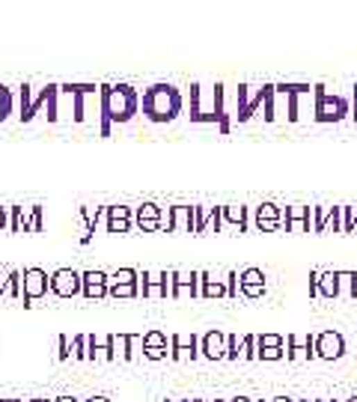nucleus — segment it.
Listing matches in <instances>:
<instances>
[{
    "instance_id": "42",
    "label": "nucleus",
    "mask_w": 357,
    "mask_h": 402,
    "mask_svg": "<svg viewBox=\"0 0 357 402\" xmlns=\"http://www.w3.org/2000/svg\"><path fill=\"white\" fill-rule=\"evenodd\" d=\"M54 402H81V399H75V396H57Z\"/></svg>"
},
{
    "instance_id": "50",
    "label": "nucleus",
    "mask_w": 357,
    "mask_h": 402,
    "mask_svg": "<svg viewBox=\"0 0 357 402\" xmlns=\"http://www.w3.org/2000/svg\"><path fill=\"white\" fill-rule=\"evenodd\" d=\"M349 402H357V396H351V399H349Z\"/></svg>"
},
{
    "instance_id": "47",
    "label": "nucleus",
    "mask_w": 357,
    "mask_h": 402,
    "mask_svg": "<svg viewBox=\"0 0 357 402\" xmlns=\"http://www.w3.org/2000/svg\"><path fill=\"white\" fill-rule=\"evenodd\" d=\"M0 402H24V399H0Z\"/></svg>"
},
{
    "instance_id": "48",
    "label": "nucleus",
    "mask_w": 357,
    "mask_h": 402,
    "mask_svg": "<svg viewBox=\"0 0 357 402\" xmlns=\"http://www.w3.org/2000/svg\"><path fill=\"white\" fill-rule=\"evenodd\" d=\"M301 402H319V399H301Z\"/></svg>"
},
{
    "instance_id": "2",
    "label": "nucleus",
    "mask_w": 357,
    "mask_h": 402,
    "mask_svg": "<svg viewBox=\"0 0 357 402\" xmlns=\"http://www.w3.org/2000/svg\"><path fill=\"white\" fill-rule=\"evenodd\" d=\"M182 111V93L170 83H155L143 93V113L152 122H170Z\"/></svg>"
},
{
    "instance_id": "10",
    "label": "nucleus",
    "mask_w": 357,
    "mask_h": 402,
    "mask_svg": "<svg viewBox=\"0 0 357 402\" xmlns=\"http://www.w3.org/2000/svg\"><path fill=\"white\" fill-rule=\"evenodd\" d=\"M197 355H199V337L197 334H191V337L176 334L170 340V357L173 361H194Z\"/></svg>"
},
{
    "instance_id": "29",
    "label": "nucleus",
    "mask_w": 357,
    "mask_h": 402,
    "mask_svg": "<svg viewBox=\"0 0 357 402\" xmlns=\"http://www.w3.org/2000/svg\"><path fill=\"white\" fill-rule=\"evenodd\" d=\"M6 295L9 298H24V274L21 271H9V287H6Z\"/></svg>"
},
{
    "instance_id": "3",
    "label": "nucleus",
    "mask_w": 357,
    "mask_h": 402,
    "mask_svg": "<svg viewBox=\"0 0 357 402\" xmlns=\"http://www.w3.org/2000/svg\"><path fill=\"white\" fill-rule=\"evenodd\" d=\"M57 90H60L57 83H48V87H42V90L36 93V96H33V90H30L27 83H24V87L18 90V104H21L18 116H21V122H30L39 111H45V104L51 102V96H54Z\"/></svg>"
},
{
    "instance_id": "16",
    "label": "nucleus",
    "mask_w": 357,
    "mask_h": 402,
    "mask_svg": "<svg viewBox=\"0 0 357 402\" xmlns=\"http://www.w3.org/2000/svg\"><path fill=\"white\" fill-rule=\"evenodd\" d=\"M286 346H289V357L292 361H310V357H316V337H295L292 334L289 340H286Z\"/></svg>"
},
{
    "instance_id": "7",
    "label": "nucleus",
    "mask_w": 357,
    "mask_h": 402,
    "mask_svg": "<svg viewBox=\"0 0 357 402\" xmlns=\"http://www.w3.org/2000/svg\"><path fill=\"white\" fill-rule=\"evenodd\" d=\"M48 289H51L48 271H42V268L24 271V307H33V301H39L42 295H48Z\"/></svg>"
},
{
    "instance_id": "37",
    "label": "nucleus",
    "mask_w": 357,
    "mask_h": 402,
    "mask_svg": "<svg viewBox=\"0 0 357 402\" xmlns=\"http://www.w3.org/2000/svg\"><path fill=\"white\" fill-rule=\"evenodd\" d=\"M30 211H33V218H30L27 224H24V232H30V230H42V209H39V206H33Z\"/></svg>"
},
{
    "instance_id": "31",
    "label": "nucleus",
    "mask_w": 357,
    "mask_h": 402,
    "mask_svg": "<svg viewBox=\"0 0 357 402\" xmlns=\"http://www.w3.org/2000/svg\"><path fill=\"white\" fill-rule=\"evenodd\" d=\"M9 113H13V93L0 83V122H3Z\"/></svg>"
},
{
    "instance_id": "34",
    "label": "nucleus",
    "mask_w": 357,
    "mask_h": 402,
    "mask_svg": "<svg viewBox=\"0 0 357 402\" xmlns=\"http://www.w3.org/2000/svg\"><path fill=\"white\" fill-rule=\"evenodd\" d=\"M241 289V283H238V271H229L226 274V298H235V292Z\"/></svg>"
},
{
    "instance_id": "28",
    "label": "nucleus",
    "mask_w": 357,
    "mask_h": 402,
    "mask_svg": "<svg viewBox=\"0 0 357 402\" xmlns=\"http://www.w3.org/2000/svg\"><path fill=\"white\" fill-rule=\"evenodd\" d=\"M238 361H259V346H256V337H254V334L241 340V346H238Z\"/></svg>"
},
{
    "instance_id": "13",
    "label": "nucleus",
    "mask_w": 357,
    "mask_h": 402,
    "mask_svg": "<svg viewBox=\"0 0 357 402\" xmlns=\"http://www.w3.org/2000/svg\"><path fill=\"white\" fill-rule=\"evenodd\" d=\"M238 283L247 298H259L265 292V274H262V268H244L238 274Z\"/></svg>"
},
{
    "instance_id": "11",
    "label": "nucleus",
    "mask_w": 357,
    "mask_h": 402,
    "mask_svg": "<svg viewBox=\"0 0 357 402\" xmlns=\"http://www.w3.org/2000/svg\"><path fill=\"white\" fill-rule=\"evenodd\" d=\"M199 352H203L208 361H224L226 357V334L208 331L206 337H199Z\"/></svg>"
},
{
    "instance_id": "33",
    "label": "nucleus",
    "mask_w": 357,
    "mask_h": 402,
    "mask_svg": "<svg viewBox=\"0 0 357 402\" xmlns=\"http://www.w3.org/2000/svg\"><path fill=\"white\" fill-rule=\"evenodd\" d=\"M256 346H259V348H283V337H277V334H262V337H256Z\"/></svg>"
},
{
    "instance_id": "27",
    "label": "nucleus",
    "mask_w": 357,
    "mask_h": 402,
    "mask_svg": "<svg viewBox=\"0 0 357 402\" xmlns=\"http://www.w3.org/2000/svg\"><path fill=\"white\" fill-rule=\"evenodd\" d=\"M319 298H337V271H319Z\"/></svg>"
},
{
    "instance_id": "22",
    "label": "nucleus",
    "mask_w": 357,
    "mask_h": 402,
    "mask_svg": "<svg viewBox=\"0 0 357 402\" xmlns=\"http://www.w3.org/2000/svg\"><path fill=\"white\" fill-rule=\"evenodd\" d=\"M224 227H233L235 232H244L247 230V211L244 206H224Z\"/></svg>"
},
{
    "instance_id": "5",
    "label": "nucleus",
    "mask_w": 357,
    "mask_h": 402,
    "mask_svg": "<svg viewBox=\"0 0 357 402\" xmlns=\"http://www.w3.org/2000/svg\"><path fill=\"white\" fill-rule=\"evenodd\" d=\"M138 278H140L138 268H119L108 274V295H113V298H134V295H140Z\"/></svg>"
},
{
    "instance_id": "1",
    "label": "nucleus",
    "mask_w": 357,
    "mask_h": 402,
    "mask_svg": "<svg viewBox=\"0 0 357 402\" xmlns=\"http://www.w3.org/2000/svg\"><path fill=\"white\" fill-rule=\"evenodd\" d=\"M140 96L128 83H101V137L110 134L113 122H128L138 113Z\"/></svg>"
},
{
    "instance_id": "4",
    "label": "nucleus",
    "mask_w": 357,
    "mask_h": 402,
    "mask_svg": "<svg viewBox=\"0 0 357 402\" xmlns=\"http://www.w3.org/2000/svg\"><path fill=\"white\" fill-rule=\"evenodd\" d=\"M173 271H143L138 278V287H140V295L143 298H173Z\"/></svg>"
},
{
    "instance_id": "30",
    "label": "nucleus",
    "mask_w": 357,
    "mask_h": 402,
    "mask_svg": "<svg viewBox=\"0 0 357 402\" xmlns=\"http://www.w3.org/2000/svg\"><path fill=\"white\" fill-rule=\"evenodd\" d=\"M262 104H265V120H274L277 108H274V87H262Z\"/></svg>"
},
{
    "instance_id": "18",
    "label": "nucleus",
    "mask_w": 357,
    "mask_h": 402,
    "mask_svg": "<svg viewBox=\"0 0 357 402\" xmlns=\"http://www.w3.org/2000/svg\"><path fill=\"white\" fill-rule=\"evenodd\" d=\"M134 224L140 230H161V209L155 203H143L134 209Z\"/></svg>"
},
{
    "instance_id": "44",
    "label": "nucleus",
    "mask_w": 357,
    "mask_h": 402,
    "mask_svg": "<svg viewBox=\"0 0 357 402\" xmlns=\"http://www.w3.org/2000/svg\"><path fill=\"white\" fill-rule=\"evenodd\" d=\"M229 402H254V399H247V396H235V399H229Z\"/></svg>"
},
{
    "instance_id": "19",
    "label": "nucleus",
    "mask_w": 357,
    "mask_h": 402,
    "mask_svg": "<svg viewBox=\"0 0 357 402\" xmlns=\"http://www.w3.org/2000/svg\"><path fill=\"white\" fill-rule=\"evenodd\" d=\"M170 230L194 232V209L191 206H173L170 209Z\"/></svg>"
},
{
    "instance_id": "23",
    "label": "nucleus",
    "mask_w": 357,
    "mask_h": 402,
    "mask_svg": "<svg viewBox=\"0 0 357 402\" xmlns=\"http://www.w3.org/2000/svg\"><path fill=\"white\" fill-rule=\"evenodd\" d=\"M199 295H203V298H224L226 283L224 280H212V274H208V271H199Z\"/></svg>"
},
{
    "instance_id": "14",
    "label": "nucleus",
    "mask_w": 357,
    "mask_h": 402,
    "mask_svg": "<svg viewBox=\"0 0 357 402\" xmlns=\"http://www.w3.org/2000/svg\"><path fill=\"white\" fill-rule=\"evenodd\" d=\"M81 280H83V292L87 298H104L108 295V274L104 271H81Z\"/></svg>"
},
{
    "instance_id": "26",
    "label": "nucleus",
    "mask_w": 357,
    "mask_h": 402,
    "mask_svg": "<svg viewBox=\"0 0 357 402\" xmlns=\"http://www.w3.org/2000/svg\"><path fill=\"white\" fill-rule=\"evenodd\" d=\"M108 340H110L113 361H131V355H128V334H108Z\"/></svg>"
},
{
    "instance_id": "9",
    "label": "nucleus",
    "mask_w": 357,
    "mask_h": 402,
    "mask_svg": "<svg viewBox=\"0 0 357 402\" xmlns=\"http://www.w3.org/2000/svg\"><path fill=\"white\" fill-rule=\"evenodd\" d=\"M313 348H316V357L337 361V357H342V352H345V343L337 331H322V334H316V346Z\"/></svg>"
},
{
    "instance_id": "15",
    "label": "nucleus",
    "mask_w": 357,
    "mask_h": 402,
    "mask_svg": "<svg viewBox=\"0 0 357 402\" xmlns=\"http://www.w3.org/2000/svg\"><path fill=\"white\" fill-rule=\"evenodd\" d=\"M167 355L170 352H167V334L164 331H149L143 337V357H149V361H164Z\"/></svg>"
},
{
    "instance_id": "25",
    "label": "nucleus",
    "mask_w": 357,
    "mask_h": 402,
    "mask_svg": "<svg viewBox=\"0 0 357 402\" xmlns=\"http://www.w3.org/2000/svg\"><path fill=\"white\" fill-rule=\"evenodd\" d=\"M337 295L354 298L357 295V274L354 271H337Z\"/></svg>"
},
{
    "instance_id": "39",
    "label": "nucleus",
    "mask_w": 357,
    "mask_h": 402,
    "mask_svg": "<svg viewBox=\"0 0 357 402\" xmlns=\"http://www.w3.org/2000/svg\"><path fill=\"white\" fill-rule=\"evenodd\" d=\"M6 287H9V271H0V298L6 295Z\"/></svg>"
},
{
    "instance_id": "24",
    "label": "nucleus",
    "mask_w": 357,
    "mask_h": 402,
    "mask_svg": "<svg viewBox=\"0 0 357 402\" xmlns=\"http://www.w3.org/2000/svg\"><path fill=\"white\" fill-rule=\"evenodd\" d=\"M87 361H113L110 352V340H96V337H87Z\"/></svg>"
},
{
    "instance_id": "41",
    "label": "nucleus",
    "mask_w": 357,
    "mask_h": 402,
    "mask_svg": "<svg viewBox=\"0 0 357 402\" xmlns=\"http://www.w3.org/2000/svg\"><path fill=\"white\" fill-rule=\"evenodd\" d=\"M351 116L357 120V87H354V93H351Z\"/></svg>"
},
{
    "instance_id": "51",
    "label": "nucleus",
    "mask_w": 357,
    "mask_h": 402,
    "mask_svg": "<svg viewBox=\"0 0 357 402\" xmlns=\"http://www.w3.org/2000/svg\"><path fill=\"white\" fill-rule=\"evenodd\" d=\"M319 402H331V399H319Z\"/></svg>"
},
{
    "instance_id": "20",
    "label": "nucleus",
    "mask_w": 357,
    "mask_h": 402,
    "mask_svg": "<svg viewBox=\"0 0 357 402\" xmlns=\"http://www.w3.org/2000/svg\"><path fill=\"white\" fill-rule=\"evenodd\" d=\"M280 220H283V215H280V209L274 203H262L256 209V227L259 230H277Z\"/></svg>"
},
{
    "instance_id": "35",
    "label": "nucleus",
    "mask_w": 357,
    "mask_h": 402,
    "mask_svg": "<svg viewBox=\"0 0 357 402\" xmlns=\"http://www.w3.org/2000/svg\"><path fill=\"white\" fill-rule=\"evenodd\" d=\"M238 346H241L238 337L226 334V357H229V361H238Z\"/></svg>"
},
{
    "instance_id": "8",
    "label": "nucleus",
    "mask_w": 357,
    "mask_h": 402,
    "mask_svg": "<svg viewBox=\"0 0 357 402\" xmlns=\"http://www.w3.org/2000/svg\"><path fill=\"white\" fill-rule=\"evenodd\" d=\"M342 113H349V108H345V102L337 99V96H328L324 93V87H316V120L322 122H333V120H342Z\"/></svg>"
},
{
    "instance_id": "17",
    "label": "nucleus",
    "mask_w": 357,
    "mask_h": 402,
    "mask_svg": "<svg viewBox=\"0 0 357 402\" xmlns=\"http://www.w3.org/2000/svg\"><path fill=\"white\" fill-rule=\"evenodd\" d=\"M134 220V209L128 206H108V232H128Z\"/></svg>"
},
{
    "instance_id": "46",
    "label": "nucleus",
    "mask_w": 357,
    "mask_h": 402,
    "mask_svg": "<svg viewBox=\"0 0 357 402\" xmlns=\"http://www.w3.org/2000/svg\"><path fill=\"white\" fill-rule=\"evenodd\" d=\"M351 232H357V218H354V220H351Z\"/></svg>"
},
{
    "instance_id": "36",
    "label": "nucleus",
    "mask_w": 357,
    "mask_h": 402,
    "mask_svg": "<svg viewBox=\"0 0 357 402\" xmlns=\"http://www.w3.org/2000/svg\"><path fill=\"white\" fill-rule=\"evenodd\" d=\"M21 211H24L21 206L9 209V230H13V232H21Z\"/></svg>"
},
{
    "instance_id": "52",
    "label": "nucleus",
    "mask_w": 357,
    "mask_h": 402,
    "mask_svg": "<svg viewBox=\"0 0 357 402\" xmlns=\"http://www.w3.org/2000/svg\"><path fill=\"white\" fill-rule=\"evenodd\" d=\"M215 402H224V399H215Z\"/></svg>"
},
{
    "instance_id": "21",
    "label": "nucleus",
    "mask_w": 357,
    "mask_h": 402,
    "mask_svg": "<svg viewBox=\"0 0 357 402\" xmlns=\"http://www.w3.org/2000/svg\"><path fill=\"white\" fill-rule=\"evenodd\" d=\"M283 224H286V230L310 232V209H304V206H295V209H289L286 215H283Z\"/></svg>"
},
{
    "instance_id": "45",
    "label": "nucleus",
    "mask_w": 357,
    "mask_h": 402,
    "mask_svg": "<svg viewBox=\"0 0 357 402\" xmlns=\"http://www.w3.org/2000/svg\"><path fill=\"white\" fill-rule=\"evenodd\" d=\"M271 402H295V399H289V396H277V399H271Z\"/></svg>"
},
{
    "instance_id": "12",
    "label": "nucleus",
    "mask_w": 357,
    "mask_h": 402,
    "mask_svg": "<svg viewBox=\"0 0 357 402\" xmlns=\"http://www.w3.org/2000/svg\"><path fill=\"white\" fill-rule=\"evenodd\" d=\"M185 295H191V298L199 295V271H173V298H185Z\"/></svg>"
},
{
    "instance_id": "43",
    "label": "nucleus",
    "mask_w": 357,
    "mask_h": 402,
    "mask_svg": "<svg viewBox=\"0 0 357 402\" xmlns=\"http://www.w3.org/2000/svg\"><path fill=\"white\" fill-rule=\"evenodd\" d=\"M87 402H110L108 396H92V399H87Z\"/></svg>"
},
{
    "instance_id": "49",
    "label": "nucleus",
    "mask_w": 357,
    "mask_h": 402,
    "mask_svg": "<svg viewBox=\"0 0 357 402\" xmlns=\"http://www.w3.org/2000/svg\"><path fill=\"white\" fill-rule=\"evenodd\" d=\"M30 402H48V399H30Z\"/></svg>"
},
{
    "instance_id": "38",
    "label": "nucleus",
    "mask_w": 357,
    "mask_h": 402,
    "mask_svg": "<svg viewBox=\"0 0 357 402\" xmlns=\"http://www.w3.org/2000/svg\"><path fill=\"white\" fill-rule=\"evenodd\" d=\"M57 346H60V352H57V357H60V361H66V357L72 355V346H69V337H66V334H60V340H57Z\"/></svg>"
},
{
    "instance_id": "40",
    "label": "nucleus",
    "mask_w": 357,
    "mask_h": 402,
    "mask_svg": "<svg viewBox=\"0 0 357 402\" xmlns=\"http://www.w3.org/2000/svg\"><path fill=\"white\" fill-rule=\"evenodd\" d=\"M6 215H9V209L0 206V230H9V220H6Z\"/></svg>"
},
{
    "instance_id": "32",
    "label": "nucleus",
    "mask_w": 357,
    "mask_h": 402,
    "mask_svg": "<svg viewBox=\"0 0 357 402\" xmlns=\"http://www.w3.org/2000/svg\"><path fill=\"white\" fill-rule=\"evenodd\" d=\"M72 355H75L78 361H87V334H78L75 340H72Z\"/></svg>"
},
{
    "instance_id": "6",
    "label": "nucleus",
    "mask_w": 357,
    "mask_h": 402,
    "mask_svg": "<svg viewBox=\"0 0 357 402\" xmlns=\"http://www.w3.org/2000/svg\"><path fill=\"white\" fill-rule=\"evenodd\" d=\"M51 292L60 295V298H72V295H81V292H83L81 271L57 268L54 274H51Z\"/></svg>"
}]
</instances>
